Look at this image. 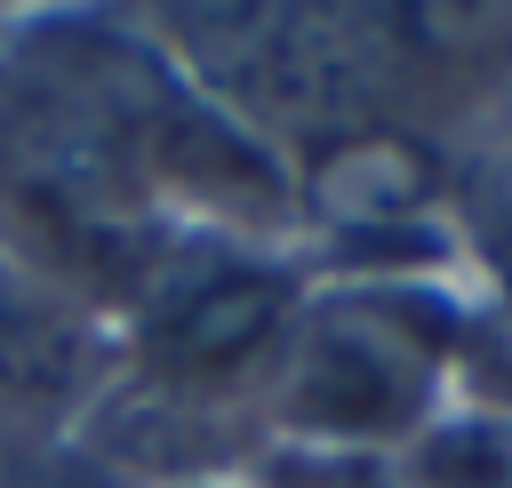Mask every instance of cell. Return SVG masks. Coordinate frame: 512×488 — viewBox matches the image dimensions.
<instances>
[{"label":"cell","instance_id":"obj_3","mask_svg":"<svg viewBox=\"0 0 512 488\" xmlns=\"http://www.w3.org/2000/svg\"><path fill=\"white\" fill-rule=\"evenodd\" d=\"M152 488H248L240 472H192V480H152Z\"/></svg>","mask_w":512,"mask_h":488},{"label":"cell","instance_id":"obj_4","mask_svg":"<svg viewBox=\"0 0 512 488\" xmlns=\"http://www.w3.org/2000/svg\"><path fill=\"white\" fill-rule=\"evenodd\" d=\"M16 448H24V440H8V432H0V472H8V456H16Z\"/></svg>","mask_w":512,"mask_h":488},{"label":"cell","instance_id":"obj_2","mask_svg":"<svg viewBox=\"0 0 512 488\" xmlns=\"http://www.w3.org/2000/svg\"><path fill=\"white\" fill-rule=\"evenodd\" d=\"M120 344L96 304L0 248V432L64 440L112 384Z\"/></svg>","mask_w":512,"mask_h":488},{"label":"cell","instance_id":"obj_1","mask_svg":"<svg viewBox=\"0 0 512 488\" xmlns=\"http://www.w3.org/2000/svg\"><path fill=\"white\" fill-rule=\"evenodd\" d=\"M432 408V344L416 320L360 288V296H304L296 336L272 368L264 424L296 448H384L424 432Z\"/></svg>","mask_w":512,"mask_h":488}]
</instances>
